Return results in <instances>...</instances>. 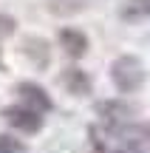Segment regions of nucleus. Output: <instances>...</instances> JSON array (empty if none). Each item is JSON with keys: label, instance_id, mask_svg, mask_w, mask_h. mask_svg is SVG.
Returning a JSON list of instances; mask_svg holds the SVG:
<instances>
[{"label": "nucleus", "instance_id": "1", "mask_svg": "<svg viewBox=\"0 0 150 153\" xmlns=\"http://www.w3.org/2000/svg\"><path fill=\"white\" fill-rule=\"evenodd\" d=\"M150 128L139 122H102L88 128V139L96 153H145Z\"/></svg>", "mask_w": 150, "mask_h": 153}, {"label": "nucleus", "instance_id": "2", "mask_svg": "<svg viewBox=\"0 0 150 153\" xmlns=\"http://www.w3.org/2000/svg\"><path fill=\"white\" fill-rule=\"evenodd\" d=\"M147 74H145V65H142L139 57L133 54H122L111 62V82L119 94H133L145 85Z\"/></svg>", "mask_w": 150, "mask_h": 153}, {"label": "nucleus", "instance_id": "3", "mask_svg": "<svg viewBox=\"0 0 150 153\" xmlns=\"http://www.w3.org/2000/svg\"><path fill=\"white\" fill-rule=\"evenodd\" d=\"M3 119L9 122L14 131H20V133H40L43 131V114L34 111V108H28L26 102L3 108Z\"/></svg>", "mask_w": 150, "mask_h": 153}, {"label": "nucleus", "instance_id": "4", "mask_svg": "<svg viewBox=\"0 0 150 153\" xmlns=\"http://www.w3.org/2000/svg\"><path fill=\"white\" fill-rule=\"evenodd\" d=\"M14 94L20 97V102H26L28 108L40 111V114H48V111L54 108V102H51L48 91H45L43 85H37V82H31V79L17 82V85H14Z\"/></svg>", "mask_w": 150, "mask_h": 153}, {"label": "nucleus", "instance_id": "5", "mask_svg": "<svg viewBox=\"0 0 150 153\" xmlns=\"http://www.w3.org/2000/svg\"><path fill=\"white\" fill-rule=\"evenodd\" d=\"M94 114L102 122H130L136 116V105L125 102V99H99L94 105Z\"/></svg>", "mask_w": 150, "mask_h": 153}, {"label": "nucleus", "instance_id": "6", "mask_svg": "<svg viewBox=\"0 0 150 153\" xmlns=\"http://www.w3.org/2000/svg\"><path fill=\"white\" fill-rule=\"evenodd\" d=\"M20 51L28 57V62H31L34 68H40V71H45V68L51 65V43L43 37H26L20 45Z\"/></svg>", "mask_w": 150, "mask_h": 153}, {"label": "nucleus", "instance_id": "7", "mask_svg": "<svg viewBox=\"0 0 150 153\" xmlns=\"http://www.w3.org/2000/svg\"><path fill=\"white\" fill-rule=\"evenodd\" d=\"M60 85L65 88L68 94H74V97H88L91 94V76L82 71V68L77 65H68L60 71Z\"/></svg>", "mask_w": 150, "mask_h": 153}, {"label": "nucleus", "instance_id": "8", "mask_svg": "<svg viewBox=\"0 0 150 153\" xmlns=\"http://www.w3.org/2000/svg\"><path fill=\"white\" fill-rule=\"evenodd\" d=\"M60 48L65 51L68 57L79 60V57L88 54V37H85L79 28H62L60 31Z\"/></svg>", "mask_w": 150, "mask_h": 153}, {"label": "nucleus", "instance_id": "9", "mask_svg": "<svg viewBox=\"0 0 150 153\" xmlns=\"http://www.w3.org/2000/svg\"><path fill=\"white\" fill-rule=\"evenodd\" d=\"M119 17L125 23H142L150 17V0H125L119 6Z\"/></svg>", "mask_w": 150, "mask_h": 153}, {"label": "nucleus", "instance_id": "10", "mask_svg": "<svg viewBox=\"0 0 150 153\" xmlns=\"http://www.w3.org/2000/svg\"><path fill=\"white\" fill-rule=\"evenodd\" d=\"M48 11H54V14H71V11H82V3H74V0H48Z\"/></svg>", "mask_w": 150, "mask_h": 153}, {"label": "nucleus", "instance_id": "11", "mask_svg": "<svg viewBox=\"0 0 150 153\" xmlns=\"http://www.w3.org/2000/svg\"><path fill=\"white\" fill-rule=\"evenodd\" d=\"M26 148H23L20 139L9 136V133H0V153H23Z\"/></svg>", "mask_w": 150, "mask_h": 153}, {"label": "nucleus", "instance_id": "12", "mask_svg": "<svg viewBox=\"0 0 150 153\" xmlns=\"http://www.w3.org/2000/svg\"><path fill=\"white\" fill-rule=\"evenodd\" d=\"M14 31H17V20L11 14H6V11H0V40L11 37Z\"/></svg>", "mask_w": 150, "mask_h": 153}, {"label": "nucleus", "instance_id": "13", "mask_svg": "<svg viewBox=\"0 0 150 153\" xmlns=\"http://www.w3.org/2000/svg\"><path fill=\"white\" fill-rule=\"evenodd\" d=\"M0 68H3V54H0Z\"/></svg>", "mask_w": 150, "mask_h": 153}]
</instances>
